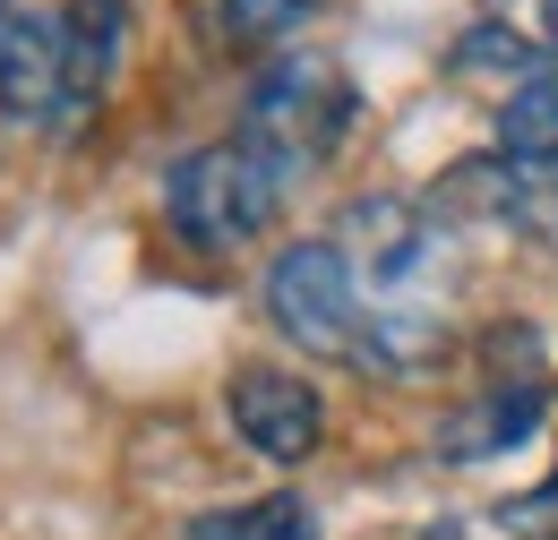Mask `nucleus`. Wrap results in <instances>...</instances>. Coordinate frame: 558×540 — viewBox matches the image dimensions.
Here are the masks:
<instances>
[{"label":"nucleus","instance_id":"10","mask_svg":"<svg viewBox=\"0 0 558 540\" xmlns=\"http://www.w3.org/2000/svg\"><path fill=\"white\" fill-rule=\"evenodd\" d=\"M190 540H318V515L301 506V498H250V506H207Z\"/></svg>","mask_w":558,"mask_h":540},{"label":"nucleus","instance_id":"7","mask_svg":"<svg viewBox=\"0 0 558 540\" xmlns=\"http://www.w3.org/2000/svg\"><path fill=\"white\" fill-rule=\"evenodd\" d=\"M542 420H550V386H542V378H507V386L473 395L464 412H447V429H438V455H447V464H489V455L524 446Z\"/></svg>","mask_w":558,"mask_h":540},{"label":"nucleus","instance_id":"9","mask_svg":"<svg viewBox=\"0 0 558 540\" xmlns=\"http://www.w3.org/2000/svg\"><path fill=\"white\" fill-rule=\"evenodd\" d=\"M498 163H515V172H533V181H558V77H524V86H507V103H498Z\"/></svg>","mask_w":558,"mask_h":540},{"label":"nucleus","instance_id":"5","mask_svg":"<svg viewBox=\"0 0 558 540\" xmlns=\"http://www.w3.org/2000/svg\"><path fill=\"white\" fill-rule=\"evenodd\" d=\"M223 412H232L241 446L267 455V464H310L318 438H327V404H318V386L292 378V369H232Z\"/></svg>","mask_w":558,"mask_h":540},{"label":"nucleus","instance_id":"1","mask_svg":"<svg viewBox=\"0 0 558 540\" xmlns=\"http://www.w3.org/2000/svg\"><path fill=\"white\" fill-rule=\"evenodd\" d=\"M283 189H292V172L232 130V137H215V146H198V155L172 163L163 214H172V232H181L190 249H241V241H258V232L276 223Z\"/></svg>","mask_w":558,"mask_h":540},{"label":"nucleus","instance_id":"4","mask_svg":"<svg viewBox=\"0 0 558 540\" xmlns=\"http://www.w3.org/2000/svg\"><path fill=\"white\" fill-rule=\"evenodd\" d=\"M438 223L421 214L413 198H352L344 223H336V249L352 258V274L369 283V309L378 300H429L421 274L438 267Z\"/></svg>","mask_w":558,"mask_h":540},{"label":"nucleus","instance_id":"12","mask_svg":"<svg viewBox=\"0 0 558 540\" xmlns=\"http://www.w3.org/2000/svg\"><path fill=\"white\" fill-rule=\"evenodd\" d=\"M542 26H550V44H558V0H542Z\"/></svg>","mask_w":558,"mask_h":540},{"label":"nucleus","instance_id":"2","mask_svg":"<svg viewBox=\"0 0 558 540\" xmlns=\"http://www.w3.org/2000/svg\"><path fill=\"white\" fill-rule=\"evenodd\" d=\"M352 130V77L327 52H276L241 95V137L258 155H276L301 181L318 155H336V137Z\"/></svg>","mask_w":558,"mask_h":540},{"label":"nucleus","instance_id":"3","mask_svg":"<svg viewBox=\"0 0 558 540\" xmlns=\"http://www.w3.org/2000/svg\"><path fill=\"white\" fill-rule=\"evenodd\" d=\"M267 318L283 343H301L310 360H352L361 327H369V300H361V274L336 241H292L276 267H267Z\"/></svg>","mask_w":558,"mask_h":540},{"label":"nucleus","instance_id":"11","mask_svg":"<svg viewBox=\"0 0 558 540\" xmlns=\"http://www.w3.org/2000/svg\"><path fill=\"white\" fill-rule=\"evenodd\" d=\"M310 9H318V0H207V35H215V44H232V52H250V44L301 35Z\"/></svg>","mask_w":558,"mask_h":540},{"label":"nucleus","instance_id":"6","mask_svg":"<svg viewBox=\"0 0 558 540\" xmlns=\"http://www.w3.org/2000/svg\"><path fill=\"white\" fill-rule=\"evenodd\" d=\"M0 121L70 130V52H61L52 9H9V26H0Z\"/></svg>","mask_w":558,"mask_h":540},{"label":"nucleus","instance_id":"8","mask_svg":"<svg viewBox=\"0 0 558 540\" xmlns=\"http://www.w3.org/2000/svg\"><path fill=\"white\" fill-rule=\"evenodd\" d=\"M121 35H130V0H70L61 9V52H70V121H86L121 69Z\"/></svg>","mask_w":558,"mask_h":540}]
</instances>
